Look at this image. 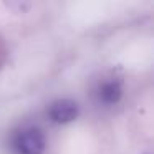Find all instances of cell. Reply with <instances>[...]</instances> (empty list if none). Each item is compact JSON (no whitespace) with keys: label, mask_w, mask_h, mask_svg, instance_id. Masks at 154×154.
<instances>
[{"label":"cell","mask_w":154,"mask_h":154,"mask_svg":"<svg viewBox=\"0 0 154 154\" xmlns=\"http://www.w3.org/2000/svg\"><path fill=\"white\" fill-rule=\"evenodd\" d=\"M80 114V106L73 100H57L48 106L47 116L55 124H68Z\"/></svg>","instance_id":"obj_2"},{"label":"cell","mask_w":154,"mask_h":154,"mask_svg":"<svg viewBox=\"0 0 154 154\" xmlns=\"http://www.w3.org/2000/svg\"><path fill=\"white\" fill-rule=\"evenodd\" d=\"M123 81L116 76H108L101 80V83L96 88V98L104 106H113L118 104L123 98Z\"/></svg>","instance_id":"obj_3"},{"label":"cell","mask_w":154,"mask_h":154,"mask_svg":"<svg viewBox=\"0 0 154 154\" xmlns=\"http://www.w3.org/2000/svg\"><path fill=\"white\" fill-rule=\"evenodd\" d=\"M0 55H2V45H0Z\"/></svg>","instance_id":"obj_4"},{"label":"cell","mask_w":154,"mask_h":154,"mask_svg":"<svg viewBox=\"0 0 154 154\" xmlns=\"http://www.w3.org/2000/svg\"><path fill=\"white\" fill-rule=\"evenodd\" d=\"M14 154H45L47 136L38 126H23L12 136Z\"/></svg>","instance_id":"obj_1"}]
</instances>
